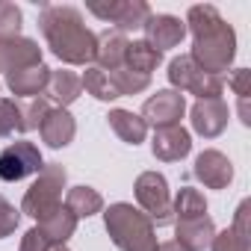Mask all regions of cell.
<instances>
[{
    "mask_svg": "<svg viewBox=\"0 0 251 251\" xmlns=\"http://www.w3.org/2000/svg\"><path fill=\"white\" fill-rule=\"evenodd\" d=\"M183 24L192 33V53H189L192 62L201 71L216 74V77L227 71L236 56V33L219 15V9L210 3H198L189 9Z\"/></svg>",
    "mask_w": 251,
    "mask_h": 251,
    "instance_id": "1",
    "label": "cell"
},
{
    "mask_svg": "<svg viewBox=\"0 0 251 251\" xmlns=\"http://www.w3.org/2000/svg\"><path fill=\"white\" fill-rule=\"evenodd\" d=\"M39 30L48 42V48L53 50L56 59H62L65 65H86L95 62V48H98V36L86 27L80 9L74 6H42L39 15Z\"/></svg>",
    "mask_w": 251,
    "mask_h": 251,
    "instance_id": "2",
    "label": "cell"
},
{
    "mask_svg": "<svg viewBox=\"0 0 251 251\" xmlns=\"http://www.w3.org/2000/svg\"><path fill=\"white\" fill-rule=\"evenodd\" d=\"M103 225L109 239L121 251H157L154 222L133 204H109V210L103 213Z\"/></svg>",
    "mask_w": 251,
    "mask_h": 251,
    "instance_id": "3",
    "label": "cell"
},
{
    "mask_svg": "<svg viewBox=\"0 0 251 251\" xmlns=\"http://www.w3.org/2000/svg\"><path fill=\"white\" fill-rule=\"evenodd\" d=\"M65 180H68V172L59 166V163H45L42 172L36 175L33 186L24 192V201H21V213L42 222L48 219L50 213H56L62 207V189H65Z\"/></svg>",
    "mask_w": 251,
    "mask_h": 251,
    "instance_id": "4",
    "label": "cell"
},
{
    "mask_svg": "<svg viewBox=\"0 0 251 251\" xmlns=\"http://www.w3.org/2000/svg\"><path fill=\"white\" fill-rule=\"evenodd\" d=\"M169 83H172L175 92H180V95L189 92V95H195L198 100L222 98V89H225L222 77L201 71V68L192 62L189 53H180V56H175V59L169 62Z\"/></svg>",
    "mask_w": 251,
    "mask_h": 251,
    "instance_id": "5",
    "label": "cell"
},
{
    "mask_svg": "<svg viewBox=\"0 0 251 251\" xmlns=\"http://www.w3.org/2000/svg\"><path fill=\"white\" fill-rule=\"evenodd\" d=\"M136 201L142 207V213L154 222V225H169L172 222V195H169V183L160 172H142L136 177Z\"/></svg>",
    "mask_w": 251,
    "mask_h": 251,
    "instance_id": "6",
    "label": "cell"
},
{
    "mask_svg": "<svg viewBox=\"0 0 251 251\" xmlns=\"http://www.w3.org/2000/svg\"><path fill=\"white\" fill-rule=\"evenodd\" d=\"M89 12L100 21L115 24V33H130L142 30L151 18V6L145 0H109V3H89Z\"/></svg>",
    "mask_w": 251,
    "mask_h": 251,
    "instance_id": "7",
    "label": "cell"
},
{
    "mask_svg": "<svg viewBox=\"0 0 251 251\" xmlns=\"http://www.w3.org/2000/svg\"><path fill=\"white\" fill-rule=\"evenodd\" d=\"M42 166H45L42 151L33 142H12L0 151V180H6V183L39 175Z\"/></svg>",
    "mask_w": 251,
    "mask_h": 251,
    "instance_id": "8",
    "label": "cell"
},
{
    "mask_svg": "<svg viewBox=\"0 0 251 251\" xmlns=\"http://www.w3.org/2000/svg\"><path fill=\"white\" fill-rule=\"evenodd\" d=\"M186 112V98L175 89H160L157 95H151L142 106V121L151 124L154 130L160 127H175V124H180Z\"/></svg>",
    "mask_w": 251,
    "mask_h": 251,
    "instance_id": "9",
    "label": "cell"
},
{
    "mask_svg": "<svg viewBox=\"0 0 251 251\" xmlns=\"http://www.w3.org/2000/svg\"><path fill=\"white\" fill-rule=\"evenodd\" d=\"M192 130L204 139H216L219 133H225L227 127V118H230V109L222 98H213V100H195L192 109Z\"/></svg>",
    "mask_w": 251,
    "mask_h": 251,
    "instance_id": "10",
    "label": "cell"
},
{
    "mask_svg": "<svg viewBox=\"0 0 251 251\" xmlns=\"http://www.w3.org/2000/svg\"><path fill=\"white\" fill-rule=\"evenodd\" d=\"M192 175L195 180H201L207 189H225L230 180H233V166L230 160L216 151V148H207L195 157V166H192Z\"/></svg>",
    "mask_w": 251,
    "mask_h": 251,
    "instance_id": "11",
    "label": "cell"
},
{
    "mask_svg": "<svg viewBox=\"0 0 251 251\" xmlns=\"http://www.w3.org/2000/svg\"><path fill=\"white\" fill-rule=\"evenodd\" d=\"M145 42L154 48V50H169V48H177L183 39H186V24L175 15H154L145 21Z\"/></svg>",
    "mask_w": 251,
    "mask_h": 251,
    "instance_id": "12",
    "label": "cell"
},
{
    "mask_svg": "<svg viewBox=\"0 0 251 251\" xmlns=\"http://www.w3.org/2000/svg\"><path fill=\"white\" fill-rule=\"evenodd\" d=\"M39 133H42V142H45L48 148H65V145H71L74 136H77V121H74V115H71L68 109L50 106L48 115H45L42 124H39Z\"/></svg>",
    "mask_w": 251,
    "mask_h": 251,
    "instance_id": "13",
    "label": "cell"
},
{
    "mask_svg": "<svg viewBox=\"0 0 251 251\" xmlns=\"http://www.w3.org/2000/svg\"><path fill=\"white\" fill-rule=\"evenodd\" d=\"M39 62H42V48L33 39H24V36L0 39V71H18Z\"/></svg>",
    "mask_w": 251,
    "mask_h": 251,
    "instance_id": "14",
    "label": "cell"
},
{
    "mask_svg": "<svg viewBox=\"0 0 251 251\" xmlns=\"http://www.w3.org/2000/svg\"><path fill=\"white\" fill-rule=\"evenodd\" d=\"M151 151L163 163H177L192 151V136H189L186 127H180V124H175V127H160V130H154Z\"/></svg>",
    "mask_w": 251,
    "mask_h": 251,
    "instance_id": "15",
    "label": "cell"
},
{
    "mask_svg": "<svg viewBox=\"0 0 251 251\" xmlns=\"http://www.w3.org/2000/svg\"><path fill=\"white\" fill-rule=\"evenodd\" d=\"M50 80V68L45 62L30 65V68H18V71H6V86L12 89L15 98H42Z\"/></svg>",
    "mask_w": 251,
    "mask_h": 251,
    "instance_id": "16",
    "label": "cell"
},
{
    "mask_svg": "<svg viewBox=\"0 0 251 251\" xmlns=\"http://www.w3.org/2000/svg\"><path fill=\"white\" fill-rule=\"evenodd\" d=\"M216 236V225L210 216H201V219H183L175 225V242L186 251H204L210 248Z\"/></svg>",
    "mask_w": 251,
    "mask_h": 251,
    "instance_id": "17",
    "label": "cell"
},
{
    "mask_svg": "<svg viewBox=\"0 0 251 251\" xmlns=\"http://www.w3.org/2000/svg\"><path fill=\"white\" fill-rule=\"evenodd\" d=\"M127 45L130 39L124 33H115V30H106L98 36V48H95V62L100 71H112V68H121L124 65V56H127Z\"/></svg>",
    "mask_w": 251,
    "mask_h": 251,
    "instance_id": "18",
    "label": "cell"
},
{
    "mask_svg": "<svg viewBox=\"0 0 251 251\" xmlns=\"http://www.w3.org/2000/svg\"><path fill=\"white\" fill-rule=\"evenodd\" d=\"M80 92H83V80H80V74H74V71H68V68L50 71V80H48V89H45V95H48L50 103L68 109V106L80 98Z\"/></svg>",
    "mask_w": 251,
    "mask_h": 251,
    "instance_id": "19",
    "label": "cell"
},
{
    "mask_svg": "<svg viewBox=\"0 0 251 251\" xmlns=\"http://www.w3.org/2000/svg\"><path fill=\"white\" fill-rule=\"evenodd\" d=\"M106 121H109L112 133H115L121 142H127V145H139V142H145V136H148V124L142 121V115H136V112H130V109H109Z\"/></svg>",
    "mask_w": 251,
    "mask_h": 251,
    "instance_id": "20",
    "label": "cell"
},
{
    "mask_svg": "<svg viewBox=\"0 0 251 251\" xmlns=\"http://www.w3.org/2000/svg\"><path fill=\"white\" fill-rule=\"evenodd\" d=\"M65 207H68L77 219H89V216H95V213L103 210V198H100L98 189L80 183V186H71V189H68V195H65Z\"/></svg>",
    "mask_w": 251,
    "mask_h": 251,
    "instance_id": "21",
    "label": "cell"
},
{
    "mask_svg": "<svg viewBox=\"0 0 251 251\" xmlns=\"http://www.w3.org/2000/svg\"><path fill=\"white\" fill-rule=\"evenodd\" d=\"M39 227H42V233L50 239V242H68V236H74V230H77V216L62 204L56 213H50L48 219H42L39 222Z\"/></svg>",
    "mask_w": 251,
    "mask_h": 251,
    "instance_id": "22",
    "label": "cell"
},
{
    "mask_svg": "<svg viewBox=\"0 0 251 251\" xmlns=\"http://www.w3.org/2000/svg\"><path fill=\"white\" fill-rule=\"evenodd\" d=\"M163 62V53L160 50H154L145 39H139V42H130L127 45V56H124V65L127 68H133V71H139V74H148L151 77V71H157V65Z\"/></svg>",
    "mask_w": 251,
    "mask_h": 251,
    "instance_id": "23",
    "label": "cell"
},
{
    "mask_svg": "<svg viewBox=\"0 0 251 251\" xmlns=\"http://www.w3.org/2000/svg\"><path fill=\"white\" fill-rule=\"evenodd\" d=\"M172 213L177 216V222L201 219V216H207V198L198 189H192V186H180V192H177V198L172 204Z\"/></svg>",
    "mask_w": 251,
    "mask_h": 251,
    "instance_id": "24",
    "label": "cell"
},
{
    "mask_svg": "<svg viewBox=\"0 0 251 251\" xmlns=\"http://www.w3.org/2000/svg\"><path fill=\"white\" fill-rule=\"evenodd\" d=\"M106 77L112 80V86L118 89L121 98H124V95H139V92H145V89L151 86V77H148V74H139V71H133V68H127V65L106 71Z\"/></svg>",
    "mask_w": 251,
    "mask_h": 251,
    "instance_id": "25",
    "label": "cell"
},
{
    "mask_svg": "<svg viewBox=\"0 0 251 251\" xmlns=\"http://www.w3.org/2000/svg\"><path fill=\"white\" fill-rule=\"evenodd\" d=\"M80 80H83V89H86L92 98L103 100V103H109V100L121 98V95H118V89L112 86V80L106 77V71H100L98 65H89V68H86V74H83Z\"/></svg>",
    "mask_w": 251,
    "mask_h": 251,
    "instance_id": "26",
    "label": "cell"
},
{
    "mask_svg": "<svg viewBox=\"0 0 251 251\" xmlns=\"http://www.w3.org/2000/svg\"><path fill=\"white\" fill-rule=\"evenodd\" d=\"M15 133H24L21 103L12 98H0V136H15Z\"/></svg>",
    "mask_w": 251,
    "mask_h": 251,
    "instance_id": "27",
    "label": "cell"
},
{
    "mask_svg": "<svg viewBox=\"0 0 251 251\" xmlns=\"http://www.w3.org/2000/svg\"><path fill=\"white\" fill-rule=\"evenodd\" d=\"M230 89H233V95L239 98V118H242V124L248 127L251 124V109H248V95H251V71L248 68H236L233 74H230Z\"/></svg>",
    "mask_w": 251,
    "mask_h": 251,
    "instance_id": "28",
    "label": "cell"
},
{
    "mask_svg": "<svg viewBox=\"0 0 251 251\" xmlns=\"http://www.w3.org/2000/svg\"><path fill=\"white\" fill-rule=\"evenodd\" d=\"M48 109H50V100H48V98H30L27 103H21V115H24V133H30V130H39V124H42V118L48 115Z\"/></svg>",
    "mask_w": 251,
    "mask_h": 251,
    "instance_id": "29",
    "label": "cell"
},
{
    "mask_svg": "<svg viewBox=\"0 0 251 251\" xmlns=\"http://www.w3.org/2000/svg\"><path fill=\"white\" fill-rule=\"evenodd\" d=\"M21 9L15 3H0V39H9V36H21Z\"/></svg>",
    "mask_w": 251,
    "mask_h": 251,
    "instance_id": "30",
    "label": "cell"
},
{
    "mask_svg": "<svg viewBox=\"0 0 251 251\" xmlns=\"http://www.w3.org/2000/svg\"><path fill=\"white\" fill-rule=\"evenodd\" d=\"M210 248H213V251H251V248H248V239H245V236H239L233 227H227V230L216 233V236H213V242H210Z\"/></svg>",
    "mask_w": 251,
    "mask_h": 251,
    "instance_id": "31",
    "label": "cell"
},
{
    "mask_svg": "<svg viewBox=\"0 0 251 251\" xmlns=\"http://www.w3.org/2000/svg\"><path fill=\"white\" fill-rule=\"evenodd\" d=\"M18 222H21V210H15V204H9L3 195H0V239L12 236Z\"/></svg>",
    "mask_w": 251,
    "mask_h": 251,
    "instance_id": "32",
    "label": "cell"
},
{
    "mask_svg": "<svg viewBox=\"0 0 251 251\" xmlns=\"http://www.w3.org/2000/svg\"><path fill=\"white\" fill-rule=\"evenodd\" d=\"M48 248H50V239H48V236L42 233V227L36 225V227H30V230L24 233L18 251H48Z\"/></svg>",
    "mask_w": 251,
    "mask_h": 251,
    "instance_id": "33",
    "label": "cell"
},
{
    "mask_svg": "<svg viewBox=\"0 0 251 251\" xmlns=\"http://www.w3.org/2000/svg\"><path fill=\"white\" fill-rule=\"evenodd\" d=\"M248 210H251V204L242 201V204L236 207V219H233V230H236L239 236H245V239L251 236V233H248Z\"/></svg>",
    "mask_w": 251,
    "mask_h": 251,
    "instance_id": "34",
    "label": "cell"
},
{
    "mask_svg": "<svg viewBox=\"0 0 251 251\" xmlns=\"http://www.w3.org/2000/svg\"><path fill=\"white\" fill-rule=\"evenodd\" d=\"M157 251H186V248H180V245L172 239V242H160V245H157Z\"/></svg>",
    "mask_w": 251,
    "mask_h": 251,
    "instance_id": "35",
    "label": "cell"
},
{
    "mask_svg": "<svg viewBox=\"0 0 251 251\" xmlns=\"http://www.w3.org/2000/svg\"><path fill=\"white\" fill-rule=\"evenodd\" d=\"M48 251H68V245H62V242H50Z\"/></svg>",
    "mask_w": 251,
    "mask_h": 251,
    "instance_id": "36",
    "label": "cell"
}]
</instances>
